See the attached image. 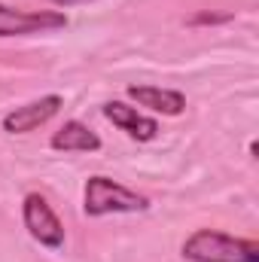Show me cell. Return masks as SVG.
<instances>
[{
	"label": "cell",
	"mask_w": 259,
	"mask_h": 262,
	"mask_svg": "<svg viewBox=\"0 0 259 262\" xmlns=\"http://www.w3.org/2000/svg\"><path fill=\"white\" fill-rule=\"evenodd\" d=\"M183 256L189 262H259V244L253 238L198 229L183 241Z\"/></svg>",
	"instance_id": "6da1fadb"
},
{
	"label": "cell",
	"mask_w": 259,
	"mask_h": 262,
	"mask_svg": "<svg viewBox=\"0 0 259 262\" xmlns=\"http://www.w3.org/2000/svg\"><path fill=\"white\" fill-rule=\"evenodd\" d=\"M226 18H229V15H195L192 21L198 25V21H226Z\"/></svg>",
	"instance_id": "9c48e42d"
},
{
	"label": "cell",
	"mask_w": 259,
	"mask_h": 262,
	"mask_svg": "<svg viewBox=\"0 0 259 262\" xmlns=\"http://www.w3.org/2000/svg\"><path fill=\"white\" fill-rule=\"evenodd\" d=\"M55 6H79V3H92V0H49Z\"/></svg>",
	"instance_id": "30bf717a"
},
{
	"label": "cell",
	"mask_w": 259,
	"mask_h": 262,
	"mask_svg": "<svg viewBox=\"0 0 259 262\" xmlns=\"http://www.w3.org/2000/svg\"><path fill=\"white\" fill-rule=\"evenodd\" d=\"M64 25L67 18L61 12H52V9L28 12V9H12V6L0 3V37H25V34H40V31H58Z\"/></svg>",
	"instance_id": "277c9868"
},
{
	"label": "cell",
	"mask_w": 259,
	"mask_h": 262,
	"mask_svg": "<svg viewBox=\"0 0 259 262\" xmlns=\"http://www.w3.org/2000/svg\"><path fill=\"white\" fill-rule=\"evenodd\" d=\"M104 116H107L116 128L128 131L134 140H153V137L159 134V122H156V119L143 116L137 107H128V104H122V101L104 104Z\"/></svg>",
	"instance_id": "8992f818"
},
{
	"label": "cell",
	"mask_w": 259,
	"mask_h": 262,
	"mask_svg": "<svg viewBox=\"0 0 259 262\" xmlns=\"http://www.w3.org/2000/svg\"><path fill=\"white\" fill-rule=\"evenodd\" d=\"M58 110H61V95H46L40 101H31L25 107H15L12 113H6L3 116V131H9V134L34 131L40 125H46Z\"/></svg>",
	"instance_id": "5b68a950"
},
{
	"label": "cell",
	"mask_w": 259,
	"mask_h": 262,
	"mask_svg": "<svg viewBox=\"0 0 259 262\" xmlns=\"http://www.w3.org/2000/svg\"><path fill=\"white\" fill-rule=\"evenodd\" d=\"M49 143H52V149H58V152H98V149H101V137L89 128V125L76 122V119L64 122L61 128L52 134Z\"/></svg>",
	"instance_id": "ba28073f"
},
{
	"label": "cell",
	"mask_w": 259,
	"mask_h": 262,
	"mask_svg": "<svg viewBox=\"0 0 259 262\" xmlns=\"http://www.w3.org/2000/svg\"><path fill=\"white\" fill-rule=\"evenodd\" d=\"M149 207V198L125 189L122 183L110 177H89L82 192V210L85 216H104V213H140Z\"/></svg>",
	"instance_id": "7a4b0ae2"
},
{
	"label": "cell",
	"mask_w": 259,
	"mask_h": 262,
	"mask_svg": "<svg viewBox=\"0 0 259 262\" xmlns=\"http://www.w3.org/2000/svg\"><path fill=\"white\" fill-rule=\"evenodd\" d=\"M128 98L140 107L162 113V116H180L186 110V98L177 89H159V85H128Z\"/></svg>",
	"instance_id": "52a82bcc"
},
{
	"label": "cell",
	"mask_w": 259,
	"mask_h": 262,
	"mask_svg": "<svg viewBox=\"0 0 259 262\" xmlns=\"http://www.w3.org/2000/svg\"><path fill=\"white\" fill-rule=\"evenodd\" d=\"M21 220H25V229L31 232V238L49 250H61L64 247V226L58 220V213L52 210V204L43 195L31 192L21 204Z\"/></svg>",
	"instance_id": "3957f363"
}]
</instances>
